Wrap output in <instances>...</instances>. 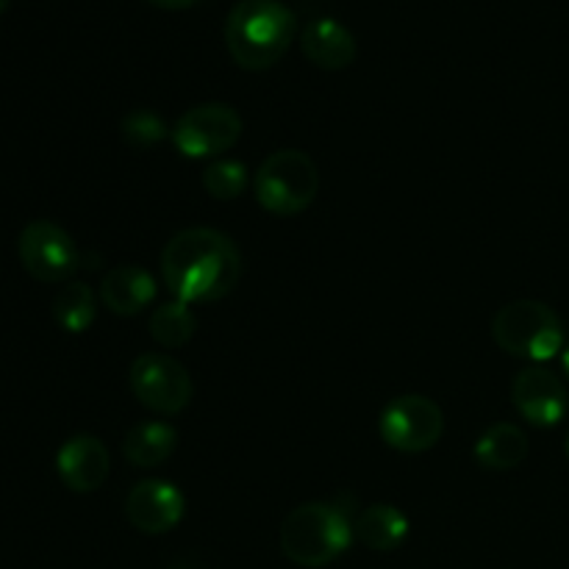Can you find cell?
Segmentation results:
<instances>
[{
	"label": "cell",
	"instance_id": "cell-1",
	"mask_svg": "<svg viewBox=\"0 0 569 569\" xmlns=\"http://www.w3.org/2000/svg\"><path fill=\"white\" fill-rule=\"evenodd\" d=\"M161 278L183 303L228 298L242 278V256L233 239L217 228H183L161 250Z\"/></svg>",
	"mask_w": 569,
	"mask_h": 569
},
{
	"label": "cell",
	"instance_id": "cell-2",
	"mask_svg": "<svg viewBox=\"0 0 569 569\" xmlns=\"http://www.w3.org/2000/svg\"><path fill=\"white\" fill-rule=\"evenodd\" d=\"M298 17L281 0H239L226 17V48L242 70L259 72L287 56Z\"/></svg>",
	"mask_w": 569,
	"mask_h": 569
},
{
	"label": "cell",
	"instance_id": "cell-3",
	"mask_svg": "<svg viewBox=\"0 0 569 569\" xmlns=\"http://www.w3.org/2000/svg\"><path fill=\"white\" fill-rule=\"evenodd\" d=\"M350 509L326 500L300 503L287 515L281 526V553L292 565L320 569L337 561L353 542Z\"/></svg>",
	"mask_w": 569,
	"mask_h": 569
},
{
	"label": "cell",
	"instance_id": "cell-4",
	"mask_svg": "<svg viewBox=\"0 0 569 569\" xmlns=\"http://www.w3.org/2000/svg\"><path fill=\"white\" fill-rule=\"evenodd\" d=\"M492 337L503 353L528 359L533 365H545L565 350L561 317L542 300L506 303L495 315Z\"/></svg>",
	"mask_w": 569,
	"mask_h": 569
},
{
	"label": "cell",
	"instance_id": "cell-5",
	"mask_svg": "<svg viewBox=\"0 0 569 569\" xmlns=\"http://www.w3.org/2000/svg\"><path fill=\"white\" fill-rule=\"evenodd\" d=\"M256 200L264 211L295 217L315 203L320 192V170L315 159L298 148H281L267 156L253 178Z\"/></svg>",
	"mask_w": 569,
	"mask_h": 569
},
{
	"label": "cell",
	"instance_id": "cell-6",
	"mask_svg": "<svg viewBox=\"0 0 569 569\" xmlns=\"http://www.w3.org/2000/svg\"><path fill=\"white\" fill-rule=\"evenodd\" d=\"M242 128V117L231 103L211 100V103L192 106L178 117L172 128V144L187 159H214L239 142Z\"/></svg>",
	"mask_w": 569,
	"mask_h": 569
},
{
	"label": "cell",
	"instance_id": "cell-7",
	"mask_svg": "<svg viewBox=\"0 0 569 569\" xmlns=\"http://www.w3.org/2000/svg\"><path fill=\"white\" fill-rule=\"evenodd\" d=\"M378 433L398 453H426L445 433V411L426 395H400L378 417Z\"/></svg>",
	"mask_w": 569,
	"mask_h": 569
},
{
	"label": "cell",
	"instance_id": "cell-8",
	"mask_svg": "<svg viewBox=\"0 0 569 569\" xmlns=\"http://www.w3.org/2000/svg\"><path fill=\"white\" fill-rule=\"evenodd\" d=\"M131 392L144 409L172 417L192 403L194 383L187 367L167 353H142L128 372Z\"/></svg>",
	"mask_w": 569,
	"mask_h": 569
},
{
	"label": "cell",
	"instance_id": "cell-9",
	"mask_svg": "<svg viewBox=\"0 0 569 569\" xmlns=\"http://www.w3.org/2000/svg\"><path fill=\"white\" fill-rule=\"evenodd\" d=\"M17 253L28 276L42 283H67L81 267L76 239L53 220L28 222L17 239Z\"/></svg>",
	"mask_w": 569,
	"mask_h": 569
},
{
	"label": "cell",
	"instance_id": "cell-10",
	"mask_svg": "<svg viewBox=\"0 0 569 569\" xmlns=\"http://www.w3.org/2000/svg\"><path fill=\"white\" fill-rule=\"evenodd\" d=\"M511 400L522 420L537 428L559 426L569 411L565 381L542 365H531L517 372L515 383H511Z\"/></svg>",
	"mask_w": 569,
	"mask_h": 569
},
{
	"label": "cell",
	"instance_id": "cell-11",
	"mask_svg": "<svg viewBox=\"0 0 569 569\" xmlns=\"http://www.w3.org/2000/svg\"><path fill=\"white\" fill-rule=\"evenodd\" d=\"M187 511V498L181 489L161 478H148L139 481L126 498V517L139 533L159 537V533L172 531L183 520Z\"/></svg>",
	"mask_w": 569,
	"mask_h": 569
},
{
	"label": "cell",
	"instance_id": "cell-12",
	"mask_svg": "<svg viewBox=\"0 0 569 569\" xmlns=\"http://www.w3.org/2000/svg\"><path fill=\"white\" fill-rule=\"evenodd\" d=\"M56 472L70 492H98L111 472L109 448L92 433H76L56 453Z\"/></svg>",
	"mask_w": 569,
	"mask_h": 569
},
{
	"label": "cell",
	"instance_id": "cell-13",
	"mask_svg": "<svg viewBox=\"0 0 569 569\" xmlns=\"http://www.w3.org/2000/svg\"><path fill=\"white\" fill-rule=\"evenodd\" d=\"M300 50L320 70H345L356 61V37L333 17H317L300 31Z\"/></svg>",
	"mask_w": 569,
	"mask_h": 569
},
{
	"label": "cell",
	"instance_id": "cell-14",
	"mask_svg": "<svg viewBox=\"0 0 569 569\" xmlns=\"http://www.w3.org/2000/svg\"><path fill=\"white\" fill-rule=\"evenodd\" d=\"M100 300L120 317L142 315L156 300V278L142 264L111 267L100 281Z\"/></svg>",
	"mask_w": 569,
	"mask_h": 569
},
{
	"label": "cell",
	"instance_id": "cell-15",
	"mask_svg": "<svg viewBox=\"0 0 569 569\" xmlns=\"http://www.w3.org/2000/svg\"><path fill=\"white\" fill-rule=\"evenodd\" d=\"M409 517L392 503H376L359 511L353 520V537L372 553H392L409 539Z\"/></svg>",
	"mask_w": 569,
	"mask_h": 569
},
{
	"label": "cell",
	"instance_id": "cell-16",
	"mask_svg": "<svg viewBox=\"0 0 569 569\" xmlns=\"http://www.w3.org/2000/svg\"><path fill=\"white\" fill-rule=\"evenodd\" d=\"M528 437L515 422H495L492 428L478 437L476 442V461L483 470L509 472L520 467L528 459Z\"/></svg>",
	"mask_w": 569,
	"mask_h": 569
},
{
	"label": "cell",
	"instance_id": "cell-17",
	"mask_svg": "<svg viewBox=\"0 0 569 569\" xmlns=\"http://www.w3.org/2000/svg\"><path fill=\"white\" fill-rule=\"evenodd\" d=\"M178 448V431L170 422L161 420H148L133 426L126 433V442H122V456L131 461L139 470H150V467H159L176 453Z\"/></svg>",
	"mask_w": 569,
	"mask_h": 569
},
{
	"label": "cell",
	"instance_id": "cell-18",
	"mask_svg": "<svg viewBox=\"0 0 569 569\" xmlns=\"http://www.w3.org/2000/svg\"><path fill=\"white\" fill-rule=\"evenodd\" d=\"M98 317V298L83 281H67L53 298V320L61 331L83 333Z\"/></svg>",
	"mask_w": 569,
	"mask_h": 569
},
{
	"label": "cell",
	"instance_id": "cell-19",
	"mask_svg": "<svg viewBox=\"0 0 569 569\" xmlns=\"http://www.w3.org/2000/svg\"><path fill=\"white\" fill-rule=\"evenodd\" d=\"M150 337L167 350H178L194 337L198 331V315L189 309V303L183 300H170V303H161L159 309L150 315L148 320Z\"/></svg>",
	"mask_w": 569,
	"mask_h": 569
},
{
	"label": "cell",
	"instance_id": "cell-20",
	"mask_svg": "<svg viewBox=\"0 0 569 569\" xmlns=\"http://www.w3.org/2000/svg\"><path fill=\"white\" fill-rule=\"evenodd\" d=\"M248 187V167L233 159H217L203 170V189L214 200H237Z\"/></svg>",
	"mask_w": 569,
	"mask_h": 569
},
{
	"label": "cell",
	"instance_id": "cell-21",
	"mask_svg": "<svg viewBox=\"0 0 569 569\" xmlns=\"http://www.w3.org/2000/svg\"><path fill=\"white\" fill-rule=\"evenodd\" d=\"M120 131H122V139H126L131 148L148 150V148H156L159 142H164L170 128H167V122L161 120L156 111L133 109L122 117Z\"/></svg>",
	"mask_w": 569,
	"mask_h": 569
},
{
	"label": "cell",
	"instance_id": "cell-22",
	"mask_svg": "<svg viewBox=\"0 0 569 569\" xmlns=\"http://www.w3.org/2000/svg\"><path fill=\"white\" fill-rule=\"evenodd\" d=\"M148 3H153L156 9L181 11V9H189V6H194V3H198V0H148Z\"/></svg>",
	"mask_w": 569,
	"mask_h": 569
},
{
	"label": "cell",
	"instance_id": "cell-23",
	"mask_svg": "<svg viewBox=\"0 0 569 569\" xmlns=\"http://www.w3.org/2000/svg\"><path fill=\"white\" fill-rule=\"evenodd\" d=\"M561 372H565V378L569 381V345H565V350H561Z\"/></svg>",
	"mask_w": 569,
	"mask_h": 569
},
{
	"label": "cell",
	"instance_id": "cell-24",
	"mask_svg": "<svg viewBox=\"0 0 569 569\" xmlns=\"http://www.w3.org/2000/svg\"><path fill=\"white\" fill-rule=\"evenodd\" d=\"M9 3H11V0H0V14H3V11L9 9Z\"/></svg>",
	"mask_w": 569,
	"mask_h": 569
},
{
	"label": "cell",
	"instance_id": "cell-25",
	"mask_svg": "<svg viewBox=\"0 0 569 569\" xmlns=\"http://www.w3.org/2000/svg\"><path fill=\"white\" fill-rule=\"evenodd\" d=\"M567 459H569V433H567Z\"/></svg>",
	"mask_w": 569,
	"mask_h": 569
}]
</instances>
